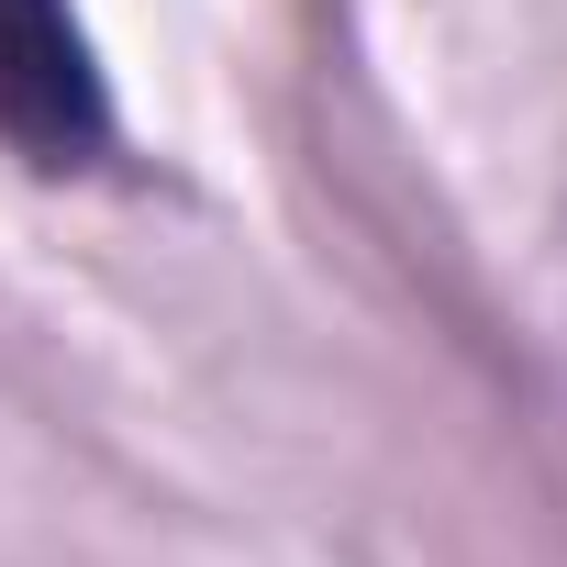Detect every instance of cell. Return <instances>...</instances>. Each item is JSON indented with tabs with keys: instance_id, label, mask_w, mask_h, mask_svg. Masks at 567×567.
Masks as SVG:
<instances>
[{
	"instance_id": "cell-1",
	"label": "cell",
	"mask_w": 567,
	"mask_h": 567,
	"mask_svg": "<svg viewBox=\"0 0 567 567\" xmlns=\"http://www.w3.org/2000/svg\"><path fill=\"white\" fill-rule=\"evenodd\" d=\"M101 134H112V101H101L79 12L68 0H0V145L68 178L101 156Z\"/></svg>"
}]
</instances>
